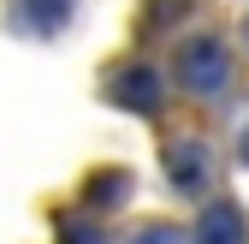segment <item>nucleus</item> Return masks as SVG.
I'll return each mask as SVG.
<instances>
[{
    "instance_id": "1",
    "label": "nucleus",
    "mask_w": 249,
    "mask_h": 244,
    "mask_svg": "<svg viewBox=\"0 0 249 244\" xmlns=\"http://www.w3.org/2000/svg\"><path fill=\"white\" fill-rule=\"evenodd\" d=\"M178 83L190 89V96H226L231 89V54L220 36H190L178 48Z\"/></svg>"
},
{
    "instance_id": "2",
    "label": "nucleus",
    "mask_w": 249,
    "mask_h": 244,
    "mask_svg": "<svg viewBox=\"0 0 249 244\" xmlns=\"http://www.w3.org/2000/svg\"><path fill=\"white\" fill-rule=\"evenodd\" d=\"M107 96H113L119 107H131V113H160L166 83H160V72H154V66H124V72H113Z\"/></svg>"
},
{
    "instance_id": "3",
    "label": "nucleus",
    "mask_w": 249,
    "mask_h": 244,
    "mask_svg": "<svg viewBox=\"0 0 249 244\" xmlns=\"http://www.w3.org/2000/svg\"><path fill=\"white\" fill-rule=\"evenodd\" d=\"M77 0H12V30L24 36H59V30L71 24Z\"/></svg>"
},
{
    "instance_id": "4",
    "label": "nucleus",
    "mask_w": 249,
    "mask_h": 244,
    "mask_svg": "<svg viewBox=\"0 0 249 244\" xmlns=\"http://www.w3.org/2000/svg\"><path fill=\"white\" fill-rule=\"evenodd\" d=\"M196 244H249V221H243V208L237 203H208L202 208V221H196Z\"/></svg>"
},
{
    "instance_id": "5",
    "label": "nucleus",
    "mask_w": 249,
    "mask_h": 244,
    "mask_svg": "<svg viewBox=\"0 0 249 244\" xmlns=\"http://www.w3.org/2000/svg\"><path fill=\"white\" fill-rule=\"evenodd\" d=\"M208 167H213L208 143H178V149H166V179H172V191H202V185H208Z\"/></svg>"
},
{
    "instance_id": "6",
    "label": "nucleus",
    "mask_w": 249,
    "mask_h": 244,
    "mask_svg": "<svg viewBox=\"0 0 249 244\" xmlns=\"http://www.w3.org/2000/svg\"><path fill=\"white\" fill-rule=\"evenodd\" d=\"M124 197H131V173H119V167L95 173V179H89V191H83V203H89V208H119Z\"/></svg>"
},
{
    "instance_id": "7",
    "label": "nucleus",
    "mask_w": 249,
    "mask_h": 244,
    "mask_svg": "<svg viewBox=\"0 0 249 244\" xmlns=\"http://www.w3.org/2000/svg\"><path fill=\"white\" fill-rule=\"evenodd\" d=\"M131 244H184V238H178L172 226H142V232H137Z\"/></svg>"
},
{
    "instance_id": "8",
    "label": "nucleus",
    "mask_w": 249,
    "mask_h": 244,
    "mask_svg": "<svg viewBox=\"0 0 249 244\" xmlns=\"http://www.w3.org/2000/svg\"><path fill=\"white\" fill-rule=\"evenodd\" d=\"M59 244H101V232H95V226H66Z\"/></svg>"
},
{
    "instance_id": "9",
    "label": "nucleus",
    "mask_w": 249,
    "mask_h": 244,
    "mask_svg": "<svg viewBox=\"0 0 249 244\" xmlns=\"http://www.w3.org/2000/svg\"><path fill=\"white\" fill-rule=\"evenodd\" d=\"M243 161H249V131H243Z\"/></svg>"
}]
</instances>
